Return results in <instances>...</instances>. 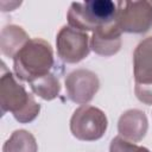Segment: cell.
I'll use <instances>...</instances> for the list:
<instances>
[{
  "label": "cell",
  "instance_id": "4",
  "mask_svg": "<svg viewBox=\"0 0 152 152\" xmlns=\"http://www.w3.org/2000/svg\"><path fill=\"white\" fill-rule=\"evenodd\" d=\"M121 31L141 33L152 26V5L150 1H119L116 18Z\"/></svg>",
  "mask_w": 152,
  "mask_h": 152
},
{
  "label": "cell",
  "instance_id": "7",
  "mask_svg": "<svg viewBox=\"0 0 152 152\" xmlns=\"http://www.w3.org/2000/svg\"><path fill=\"white\" fill-rule=\"evenodd\" d=\"M120 37L121 28L115 20L94 31L91 48L100 55H113L120 48Z\"/></svg>",
  "mask_w": 152,
  "mask_h": 152
},
{
  "label": "cell",
  "instance_id": "1",
  "mask_svg": "<svg viewBox=\"0 0 152 152\" xmlns=\"http://www.w3.org/2000/svg\"><path fill=\"white\" fill-rule=\"evenodd\" d=\"M119 13V1L89 0L84 2H72L68 11L69 26L89 31L97 30L116 20Z\"/></svg>",
  "mask_w": 152,
  "mask_h": 152
},
{
  "label": "cell",
  "instance_id": "10",
  "mask_svg": "<svg viewBox=\"0 0 152 152\" xmlns=\"http://www.w3.org/2000/svg\"><path fill=\"white\" fill-rule=\"evenodd\" d=\"M110 152H150V151L145 147L137 146L127 140H124L120 137H116L112 140Z\"/></svg>",
  "mask_w": 152,
  "mask_h": 152
},
{
  "label": "cell",
  "instance_id": "5",
  "mask_svg": "<svg viewBox=\"0 0 152 152\" xmlns=\"http://www.w3.org/2000/svg\"><path fill=\"white\" fill-rule=\"evenodd\" d=\"M107 128V119L102 110L83 106L75 110L71 119L72 134L82 140H95L102 137Z\"/></svg>",
  "mask_w": 152,
  "mask_h": 152
},
{
  "label": "cell",
  "instance_id": "6",
  "mask_svg": "<svg viewBox=\"0 0 152 152\" xmlns=\"http://www.w3.org/2000/svg\"><path fill=\"white\" fill-rule=\"evenodd\" d=\"M57 50L63 61L68 63L80 62L89 53L87 33L71 26H64L57 37Z\"/></svg>",
  "mask_w": 152,
  "mask_h": 152
},
{
  "label": "cell",
  "instance_id": "9",
  "mask_svg": "<svg viewBox=\"0 0 152 152\" xmlns=\"http://www.w3.org/2000/svg\"><path fill=\"white\" fill-rule=\"evenodd\" d=\"M144 120H146L144 112L137 109L128 110L121 116L119 121V131L121 134H125L127 138H131L133 140H139L145 135L147 128V121L141 122Z\"/></svg>",
  "mask_w": 152,
  "mask_h": 152
},
{
  "label": "cell",
  "instance_id": "2",
  "mask_svg": "<svg viewBox=\"0 0 152 152\" xmlns=\"http://www.w3.org/2000/svg\"><path fill=\"white\" fill-rule=\"evenodd\" d=\"M52 65L53 57L50 44L38 38L27 42L14 57L15 74L30 83L48 76Z\"/></svg>",
  "mask_w": 152,
  "mask_h": 152
},
{
  "label": "cell",
  "instance_id": "3",
  "mask_svg": "<svg viewBox=\"0 0 152 152\" xmlns=\"http://www.w3.org/2000/svg\"><path fill=\"white\" fill-rule=\"evenodd\" d=\"M134 76L138 99L152 103V37L141 42L134 52Z\"/></svg>",
  "mask_w": 152,
  "mask_h": 152
},
{
  "label": "cell",
  "instance_id": "11",
  "mask_svg": "<svg viewBox=\"0 0 152 152\" xmlns=\"http://www.w3.org/2000/svg\"><path fill=\"white\" fill-rule=\"evenodd\" d=\"M150 2H151V5H152V1H150Z\"/></svg>",
  "mask_w": 152,
  "mask_h": 152
},
{
  "label": "cell",
  "instance_id": "8",
  "mask_svg": "<svg viewBox=\"0 0 152 152\" xmlns=\"http://www.w3.org/2000/svg\"><path fill=\"white\" fill-rule=\"evenodd\" d=\"M68 80L80 84V86H75V84H68L66 83L69 96L75 102L82 103V102L89 101L93 97L94 93H96V90H97V87H84V84H89L91 82L97 81L96 75H94L90 71H84V70L75 71V72L69 75Z\"/></svg>",
  "mask_w": 152,
  "mask_h": 152
}]
</instances>
